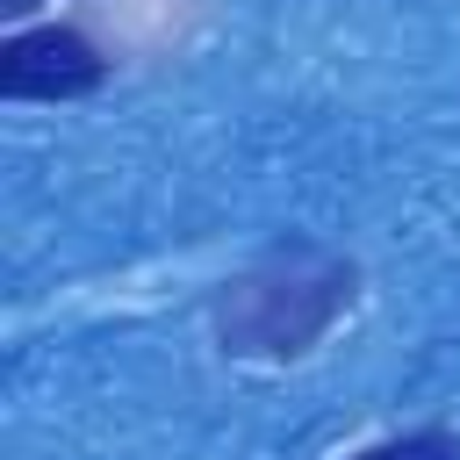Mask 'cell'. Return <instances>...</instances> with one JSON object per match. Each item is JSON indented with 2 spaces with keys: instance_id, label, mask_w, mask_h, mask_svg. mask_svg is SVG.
Wrapping results in <instances>:
<instances>
[{
  "instance_id": "obj_1",
  "label": "cell",
  "mask_w": 460,
  "mask_h": 460,
  "mask_svg": "<svg viewBox=\"0 0 460 460\" xmlns=\"http://www.w3.org/2000/svg\"><path fill=\"white\" fill-rule=\"evenodd\" d=\"M359 302V259H345L323 237H273L259 259L216 280L208 323L230 359L288 367L331 338V323Z\"/></svg>"
},
{
  "instance_id": "obj_2",
  "label": "cell",
  "mask_w": 460,
  "mask_h": 460,
  "mask_svg": "<svg viewBox=\"0 0 460 460\" xmlns=\"http://www.w3.org/2000/svg\"><path fill=\"white\" fill-rule=\"evenodd\" d=\"M115 58L79 22H29L0 43V93L7 101H86L101 93Z\"/></svg>"
},
{
  "instance_id": "obj_3",
  "label": "cell",
  "mask_w": 460,
  "mask_h": 460,
  "mask_svg": "<svg viewBox=\"0 0 460 460\" xmlns=\"http://www.w3.org/2000/svg\"><path fill=\"white\" fill-rule=\"evenodd\" d=\"M345 460H460V431L446 424H417V431H395V438H374Z\"/></svg>"
},
{
  "instance_id": "obj_4",
  "label": "cell",
  "mask_w": 460,
  "mask_h": 460,
  "mask_svg": "<svg viewBox=\"0 0 460 460\" xmlns=\"http://www.w3.org/2000/svg\"><path fill=\"white\" fill-rule=\"evenodd\" d=\"M43 7H50V0H0V14L22 22V29H29V14H43Z\"/></svg>"
}]
</instances>
